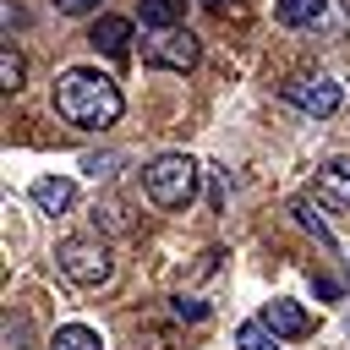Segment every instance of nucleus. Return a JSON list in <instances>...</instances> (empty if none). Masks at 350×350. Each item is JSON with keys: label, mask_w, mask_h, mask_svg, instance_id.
Returning <instances> with one entry per match:
<instances>
[{"label": "nucleus", "mask_w": 350, "mask_h": 350, "mask_svg": "<svg viewBox=\"0 0 350 350\" xmlns=\"http://www.w3.org/2000/svg\"><path fill=\"white\" fill-rule=\"evenodd\" d=\"M235 350H284V345H279V334L257 317V323H241V328H235Z\"/></svg>", "instance_id": "nucleus-14"}, {"label": "nucleus", "mask_w": 350, "mask_h": 350, "mask_svg": "<svg viewBox=\"0 0 350 350\" xmlns=\"http://www.w3.org/2000/svg\"><path fill=\"white\" fill-rule=\"evenodd\" d=\"M323 5L328 0H273V16H279V27H312L323 16Z\"/></svg>", "instance_id": "nucleus-10"}, {"label": "nucleus", "mask_w": 350, "mask_h": 350, "mask_svg": "<svg viewBox=\"0 0 350 350\" xmlns=\"http://www.w3.org/2000/svg\"><path fill=\"white\" fill-rule=\"evenodd\" d=\"M312 33L317 38H350V0H328L323 16L312 22Z\"/></svg>", "instance_id": "nucleus-12"}, {"label": "nucleus", "mask_w": 350, "mask_h": 350, "mask_svg": "<svg viewBox=\"0 0 350 350\" xmlns=\"http://www.w3.org/2000/svg\"><path fill=\"white\" fill-rule=\"evenodd\" d=\"M202 5H208V11H224V5H230V0H202Z\"/></svg>", "instance_id": "nucleus-21"}, {"label": "nucleus", "mask_w": 350, "mask_h": 350, "mask_svg": "<svg viewBox=\"0 0 350 350\" xmlns=\"http://www.w3.org/2000/svg\"><path fill=\"white\" fill-rule=\"evenodd\" d=\"M284 98L301 109V115H312V120H328L334 109H339V82L334 77H290L284 82Z\"/></svg>", "instance_id": "nucleus-5"}, {"label": "nucleus", "mask_w": 350, "mask_h": 350, "mask_svg": "<svg viewBox=\"0 0 350 350\" xmlns=\"http://www.w3.org/2000/svg\"><path fill=\"white\" fill-rule=\"evenodd\" d=\"M55 262H60V273H66L71 284H82V290H98V284L115 279V257H109V246L93 241V235L60 241V246H55Z\"/></svg>", "instance_id": "nucleus-3"}, {"label": "nucleus", "mask_w": 350, "mask_h": 350, "mask_svg": "<svg viewBox=\"0 0 350 350\" xmlns=\"http://www.w3.org/2000/svg\"><path fill=\"white\" fill-rule=\"evenodd\" d=\"M197 55H202V44L180 22L175 27H148V38H142V60L148 66H164V71H191Z\"/></svg>", "instance_id": "nucleus-4"}, {"label": "nucleus", "mask_w": 350, "mask_h": 350, "mask_svg": "<svg viewBox=\"0 0 350 350\" xmlns=\"http://www.w3.org/2000/svg\"><path fill=\"white\" fill-rule=\"evenodd\" d=\"M120 109H126V98H120V82H115V77L88 71V66H71V71L55 77V115H60L66 126H77V131H104V126L120 120Z\"/></svg>", "instance_id": "nucleus-1"}, {"label": "nucleus", "mask_w": 350, "mask_h": 350, "mask_svg": "<svg viewBox=\"0 0 350 350\" xmlns=\"http://www.w3.org/2000/svg\"><path fill=\"white\" fill-rule=\"evenodd\" d=\"M312 191H317V202H328V208H350V159H328V164L317 170Z\"/></svg>", "instance_id": "nucleus-7"}, {"label": "nucleus", "mask_w": 350, "mask_h": 350, "mask_svg": "<svg viewBox=\"0 0 350 350\" xmlns=\"http://www.w3.org/2000/svg\"><path fill=\"white\" fill-rule=\"evenodd\" d=\"M49 350H104V339H98V328H88V323H66V328H55Z\"/></svg>", "instance_id": "nucleus-13"}, {"label": "nucleus", "mask_w": 350, "mask_h": 350, "mask_svg": "<svg viewBox=\"0 0 350 350\" xmlns=\"http://www.w3.org/2000/svg\"><path fill=\"white\" fill-rule=\"evenodd\" d=\"M186 16V0H142L137 5V22L142 27H175Z\"/></svg>", "instance_id": "nucleus-11"}, {"label": "nucleus", "mask_w": 350, "mask_h": 350, "mask_svg": "<svg viewBox=\"0 0 350 350\" xmlns=\"http://www.w3.org/2000/svg\"><path fill=\"white\" fill-rule=\"evenodd\" d=\"M142 191H148V202L153 208H191V197H197V159H186V153H159L148 170H142Z\"/></svg>", "instance_id": "nucleus-2"}, {"label": "nucleus", "mask_w": 350, "mask_h": 350, "mask_svg": "<svg viewBox=\"0 0 350 350\" xmlns=\"http://www.w3.org/2000/svg\"><path fill=\"white\" fill-rule=\"evenodd\" d=\"M262 323H268L279 339H306V334H312V317H306L295 301H279V295L262 306Z\"/></svg>", "instance_id": "nucleus-8"}, {"label": "nucleus", "mask_w": 350, "mask_h": 350, "mask_svg": "<svg viewBox=\"0 0 350 350\" xmlns=\"http://www.w3.org/2000/svg\"><path fill=\"white\" fill-rule=\"evenodd\" d=\"M22 77H27V60L5 44V49H0V88H5V93H16V88H22Z\"/></svg>", "instance_id": "nucleus-17"}, {"label": "nucleus", "mask_w": 350, "mask_h": 350, "mask_svg": "<svg viewBox=\"0 0 350 350\" xmlns=\"http://www.w3.org/2000/svg\"><path fill=\"white\" fill-rule=\"evenodd\" d=\"M170 312H175L180 323H202V317H208V301H197V295H175Z\"/></svg>", "instance_id": "nucleus-18"}, {"label": "nucleus", "mask_w": 350, "mask_h": 350, "mask_svg": "<svg viewBox=\"0 0 350 350\" xmlns=\"http://www.w3.org/2000/svg\"><path fill=\"white\" fill-rule=\"evenodd\" d=\"M290 213H295V224H301L306 235H317V246H328V252H334V230L317 219V208H312L306 197H295V202H290Z\"/></svg>", "instance_id": "nucleus-15"}, {"label": "nucleus", "mask_w": 350, "mask_h": 350, "mask_svg": "<svg viewBox=\"0 0 350 350\" xmlns=\"http://www.w3.org/2000/svg\"><path fill=\"white\" fill-rule=\"evenodd\" d=\"M55 11L60 16H88V11H98V0H55Z\"/></svg>", "instance_id": "nucleus-19"}, {"label": "nucleus", "mask_w": 350, "mask_h": 350, "mask_svg": "<svg viewBox=\"0 0 350 350\" xmlns=\"http://www.w3.org/2000/svg\"><path fill=\"white\" fill-rule=\"evenodd\" d=\"M88 44H93L98 55H109V60H126V55H131V22H126V16H98L93 33H88Z\"/></svg>", "instance_id": "nucleus-6"}, {"label": "nucleus", "mask_w": 350, "mask_h": 350, "mask_svg": "<svg viewBox=\"0 0 350 350\" xmlns=\"http://www.w3.org/2000/svg\"><path fill=\"white\" fill-rule=\"evenodd\" d=\"M312 290H317V295H323V301H339V284H334V279H323V273H317V279H312Z\"/></svg>", "instance_id": "nucleus-20"}, {"label": "nucleus", "mask_w": 350, "mask_h": 350, "mask_svg": "<svg viewBox=\"0 0 350 350\" xmlns=\"http://www.w3.org/2000/svg\"><path fill=\"white\" fill-rule=\"evenodd\" d=\"M27 197H33V208H38V213H66V208H71V197H77V186H71L66 175H38V180L27 186Z\"/></svg>", "instance_id": "nucleus-9"}, {"label": "nucleus", "mask_w": 350, "mask_h": 350, "mask_svg": "<svg viewBox=\"0 0 350 350\" xmlns=\"http://www.w3.org/2000/svg\"><path fill=\"white\" fill-rule=\"evenodd\" d=\"M0 339H5V350H33V323H27L22 312H5V328H0Z\"/></svg>", "instance_id": "nucleus-16"}]
</instances>
